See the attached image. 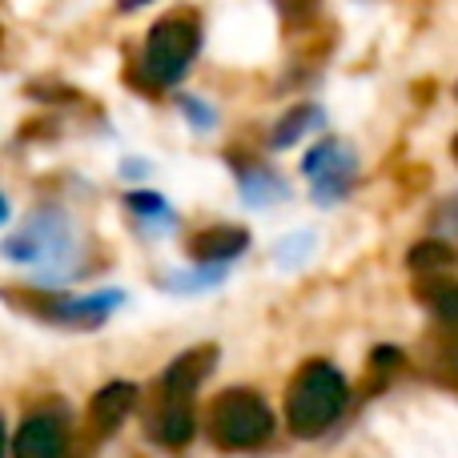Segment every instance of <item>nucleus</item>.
Here are the masks:
<instances>
[{
  "instance_id": "4468645a",
  "label": "nucleus",
  "mask_w": 458,
  "mask_h": 458,
  "mask_svg": "<svg viewBox=\"0 0 458 458\" xmlns=\"http://www.w3.org/2000/svg\"><path fill=\"white\" fill-rule=\"evenodd\" d=\"M4 217H8V201L0 198V222H4Z\"/></svg>"
},
{
  "instance_id": "1a4fd4ad",
  "label": "nucleus",
  "mask_w": 458,
  "mask_h": 458,
  "mask_svg": "<svg viewBox=\"0 0 458 458\" xmlns=\"http://www.w3.org/2000/svg\"><path fill=\"white\" fill-rule=\"evenodd\" d=\"M419 298L435 310L443 322H458V282L446 274H419Z\"/></svg>"
},
{
  "instance_id": "39448f33",
  "label": "nucleus",
  "mask_w": 458,
  "mask_h": 458,
  "mask_svg": "<svg viewBox=\"0 0 458 458\" xmlns=\"http://www.w3.org/2000/svg\"><path fill=\"white\" fill-rule=\"evenodd\" d=\"M217 366V346H193L177 358L161 378V398H193V390L209 378V370Z\"/></svg>"
},
{
  "instance_id": "7ed1b4c3",
  "label": "nucleus",
  "mask_w": 458,
  "mask_h": 458,
  "mask_svg": "<svg viewBox=\"0 0 458 458\" xmlns=\"http://www.w3.org/2000/svg\"><path fill=\"white\" fill-rule=\"evenodd\" d=\"M201 48V24L193 13H169L145 37V72L157 85H177Z\"/></svg>"
},
{
  "instance_id": "f257e3e1",
  "label": "nucleus",
  "mask_w": 458,
  "mask_h": 458,
  "mask_svg": "<svg viewBox=\"0 0 458 458\" xmlns=\"http://www.w3.org/2000/svg\"><path fill=\"white\" fill-rule=\"evenodd\" d=\"M350 386L342 378L338 366L330 362H306L290 382L285 394V427L298 438H314L322 430H330L338 422V414L346 411Z\"/></svg>"
},
{
  "instance_id": "dca6fc26",
  "label": "nucleus",
  "mask_w": 458,
  "mask_h": 458,
  "mask_svg": "<svg viewBox=\"0 0 458 458\" xmlns=\"http://www.w3.org/2000/svg\"><path fill=\"white\" fill-rule=\"evenodd\" d=\"M451 153H454V161H458V137H454V145H451Z\"/></svg>"
},
{
  "instance_id": "423d86ee",
  "label": "nucleus",
  "mask_w": 458,
  "mask_h": 458,
  "mask_svg": "<svg viewBox=\"0 0 458 458\" xmlns=\"http://www.w3.org/2000/svg\"><path fill=\"white\" fill-rule=\"evenodd\" d=\"M137 403V386L133 382H109V386L97 390V398L89 403V422H93L97 435H113V430L125 422V414Z\"/></svg>"
},
{
  "instance_id": "f8f14e48",
  "label": "nucleus",
  "mask_w": 458,
  "mask_h": 458,
  "mask_svg": "<svg viewBox=\"0 0 458 458\" xmlns=\"http://www.w3.org/2000/svg\"><path fill=\"white\" fill-rule=\"evenodd\" d=\"M306 121H310V109H298V113H293V117H290V125H285V129H277V137H274V141H277V145H290L293 137L301 133V125H306Z\"/></svg>"
},
{
  "instance_id": "6e6552de",
  "label": "nucleus",
  "mask_w": 458,
  "mask_h": 458,
  "mask_svg": "<svg viewBox=\"0 0 458 458\" xmlns=\"http://www.w3.org/2000/svg\"><path fill=\"white\" fill-rule=\"evenodd\" d=\"M153 430H157V438L165 446L190 443V435H193L190 398H161V411H157V422H153Z\"/></svg>"
},
{
  "instance_id": "ddd939ff",
  "label": "nucleus",
  "mask_w": 458,
  "mask_h": 458,
  "mask_svg": "<svg viewBox=\"0 0 458 458\" xmlns=\"http://www.w3.org/2000/svg\"><path fill=\"white\" fill-rule=\"evenodd\" d=\"M117 4H121V8H141L145 0H117Z\"/></svg>"
},
{
  "instance_id": "0eeeda50",
  "label": "nucleus",
  "mask_w": 458,
  "mask_h": 458,
  "mask_svg": "<svg viewBox=\"0 0 458 458\" xmlns=\"http://www.w3.org/2000/svg\"><path fill=\"white\" fill-rule=\"evenodd\" d=\"M250 245V233L237 225H217V229H206V233L193 237L190 253L201 261H225V258H237V253Z\"/></svg>"
},
{
  "instance_id": "f03ea898",
  "label": "nucleus",
  "mask_w": 458,
  "mask_h": 458,
  "mask_svg": "<svg viewBox=\"0 0 458 458\" xmlns=\"http://www.w3.org/2000/svg\"><path fill=\"white\" fill-rule=\"evenodd\" d=\"M274 435V411L258 390L233 386L225 394H217L214 411H209V438L222 451H250L261 446Z\"/></svg>"
},
{
  "instance_id": "20e7f679",
  "label": "nucleus",
  "mask_w": 458,
  "mask_h": 458,
  "mask_svg": "<svg viewBox=\"0 0 458 458\" xmlns=\"http://www.w3.org/2000/svg\"><path fill=\"white\" fill-rule=\"evenodd\" d=\"M64 451H69V430H64V422L48 411L29 414L13 438L16 458H64Z\"/></svg>"
},
{
  "instance_id": "9d476101",
  "label": "nucleus",
  "mask_w": 458,
  "mask_h": 458,
  "mask_svg": "<svg viewBox=\"0 0 458 458\" xmlns=\"http://www.w3.org/2000/svg\"><path fill=\"white\" fill-rule=\"evenodd\" d=\"M406 266H411L414 274H446V269L454 266V250L446 242H438V237H427V242H419L411 250Z\"/></svg>"
},
{
  "instance_id": "2eb2a0df",
  "label": "nucleus",
  "mask_w": 458,
  "mask_h": 458,
  "mask_svg": "<svg viewBox=\"0 0 458 458\" xmlns=\"http://www.w3.org/2000/svg\"><path fill=\"white\" fill-rule=\"evenodd\" d=\"M0 458H4V427H0Z\"/></svg>"
},
{
  "instance_id": "9b49d317",
  "label": "nucleus",
  "mask_w": 458,
  "mask_h": 458,
  "mask_svg": "<svg viewBox=\"0 0 458 458\" xmlns=\"http://www.w3.org/2000/svg\"><path fill=\"white\" fill-rule=\"evenodd\" d=\"M435 370L438 374H446V382L451 386H458V322H446V330L438 334V342H435Z\"/></svg>"
}]
</instances>
